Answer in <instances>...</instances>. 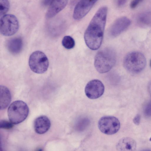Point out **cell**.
I'll list each match as a JSON object with an SVG mask.
<instances>
[{"mask_svg": "<svg viewBox=\"0 0 151 151\" xmlns=\"http://www.w3.org/2000/svg\"><path fill=\"white\" fill-rule=\"evenodd\" d=\"M150 65L151 67V61H150Z\"/></svg>", "mask_w": 151, "mask_h": 151, "instance_id": "26", "label": "cell"}, {"mask_svg": "<svg viewBox=\"0 0 151 151\" xmlns=\"http://www.w3.org/2000/svg\"><path fill=\"white\" fill-rule=\"evenodd\" d=\"M30 68L33 72L42 74L47 70L49 61L47 57L43 52L37 50L30 55L29 60Z\"/></svg>", "mask_w": 151, "mask_h": 151, "instance_id": "5", "label": "cell"}, {"mask_svg": "<svg viewBox=\"0 0 151 151\" xmlns=\"http://www.w3.org/2000/svg\"><path fill=\"white\" fill-rule=\"evenodd\" d=\"M68 0H52L47 12L46 17L50 19L55 16L63 9Z\"/></svg>", "mask_w": 151, "mask_h": 151, "instance_id": "12", "label": "cell"}, {"mask_svg": "<svg viewBox=\"0 0 151 151\" xmlns=\"http://www.w3.org/2000/svg\"><path fill=\"white\" fill-rule=\"evenodd\" d=\"M29 112V108L27 104L22 101L18 100L10 105L8 110V115L10 122L17 124L25 120Z\"/></svg>", "mask_w": 151, "mask_h": 151, "instance_id": "4", "label": "cell"}, {"mask_svg": "<svg viewBox=\"0 0 151 151\" xmlns=\"http://www.w3.org/2000/svg\"><path fill=\"white\" fill-rule=\"evenodd\" d=\"M150 140L151 141V137L150 138Z\"/></svg>", "mask_w": 151, "mask_h": 151, "instance_id": "27", "label": "cell"}, {"mask_svg": "<svg viewBox=\"0 0 151 151\" xmlns=\"http://www.w3.org/2000/svg\"><path fill=\"white\" fill-rule=\"evenodd\" d=\"M52 0H42V4L44 6H49L51 4Z\"/></svg>", "mask_w": 151, "mask_h": 151, "instance_id": "23", "label": "cell"}, {"mask_svg": "<svg viewBox=\"0 0 151 151\" xmlns=\"http://www.w3.org/2000/svg\"><path fill=\"white\" fill-rule=\"evenodd\" d=\"M148 92L151 96V81L148 84Z\"/></svg>", "mask_w": 151, "mask_h": 151, "instance_id": "25", "label": "cell"}, {"mask_svg": "<svg viewBox=\"0 0 151 151\" xmlns=\"http://www.w3.org/2000/svg\"><path fill=\"white\" fill-rule=\"evenodd\" d=\"M120 123L118 119L113 116H105L99 121L98 126L100 130L104 134L111 135L119 130Z\"/></svg>", "mask_w": 151, "mask_h": 151, "instance_id": "7", "label": "cell"}, {"mask_svg": "<svg viewBox=\"0 0 151 151\" xmlns=\"http://www.w3.org/2000/svg\"><path fill=\"white\" fill-rule=\"evenodd\" d=\"M10 4L8 0H0V16L5 15L8 11Z\"/></svg>", "mask_w": 151, "mask_h": 151, "instance_id": "17", "label": "cell"}, {"mask_svg": "<svg viewBox=\"0 0 151 151\" xmlns=\"http://www.w3.org/2000/svg\"><path fill=\"white\" fill-rule=\"evenodd\" d=\"M104 91V87L99 80L94 79L89 81L86 84L85 92L86 96L91 99H95L101 97Z\"/></svg>", "mask_w": 151, "mask_h": 151, "instance_id": "8", "label": "cell"}, {"mask_svg": "<svg viewBox=\"0 0 151 151\" xmlns=\"http://www.w3.org/2000/svg\"><path fill=\"white\" fill-rule=\"evenodd\" d=\"M149 14L143 13L139 15L137 20L140 23L144 24H147L150 22L151 18Z\"/></svg>", "mask_w": 151, "mask_h": 151, "instance_id": "18", "label": "cell"}, {"mask_svg": "<svg viewBox=\"0 0 151 151\" xmlns=\"http://www.w3.org/2000/svg\"><path fill=\"white\" fill-rule=\"evenodd\" d=\"M13 124L7 121L2 120L0 121V127L5 129H10L14 127Z\"/></svg>", "mask_w": 151, "mask_h": 151, "instance_id": "19", "label": "cell"}, {"mask_svg": "<svg viewBox=\"0 0 151 151\" xmlns=\"http://www.w3.org/2000/svg\"><path fill=\"white\" fill-rule=\"evenodd\" d=\"M23 46L22 39L19 37L11 38L6 43V47L9 52L14 55L19 53L22 51Z\"/></svg>", "mask_w": 151, "mask_h": 151, "instance_id": "14", "label": "cell"}, {"mask_svg": "<svg viewBox=\"0 0 151 151\" xmlns=\"http://www.w3.org/2000/svg\"><path fill=\"white\" fill-rule=\"evenodd\" d=\"M50 125V119L45 116H41L37 118L34 123L35 130L39 134L45 133L49 129Z\"/></svg>", "mask_w": 151, "mask_h": 151, "instance_id": "11", "label": "cell"}, {"mask_svg": "<svg viewBox=\"0 0 151 151\" xmlns=\"http://www.w3.org/2000/svg\"><path fill=\"white\" fill-rule=\"evenodd\" d=\"M144 113L147 116H151V101H149L145 106L144 109Z\"/></svg>", "mask_w": 151, "mask_h": 151, "instance_id": "20", "label": "cell"}, {"mask_svg": "<svg viewBox=\"0 0 151 151\" xmlns=\"http://www.w3.org/2000/svg\"><path fill=\"white\" fill-rule=\"evenodd\" d=\"M0 106L1 110L6 109L9 105L11 100L10 91L6 87L0 86Z\"/></svg>", "mask_w": 151, "mask_h": 151, "instance_id": "15", "label": "cell"}, {"mask_svg": "<svg viewBox=\"0 0 151 151\" xmlns=\"http://www.w3.org/2000/svg\"><path fill=\"white\" fill-rule=\"evenodd\" d=\"M19 28L17 17L11 14H5L1 17L0 20V32L3 35L9 36L15 34Z\"/></svg>", "mask_w": 151, "mask_h": 151, "instance_id": "6", "label": "cell"}, {"mask_svg": "<svg viewBox=\"0 0 151 151\" xmlns=\"http://www.w3.org/2000/svg\"><path fill=\"white\" fill-rule=\"evenodd\" d=\"M137 147L135 140L129 137H126L120 139L116 144V148L119 151H134Z\"/></svg>", "mask_w": 151, "mask_h": 151, "instance_id": "13", "label": "cell"}, {"mask_svg": "<svg viewBox=\"0 0 151 151\" xmlns=\"http://www.w3.org/2000/svg\"><path fill=\"white\" fill-rule=\"evenodd\" d=\"M143 0H132L130 4L131 8H136Z\"/></svg>", "mask_w": 151, "mask_h": 151, "instance_id": "21", "label": "cell"}, {"mask_svg": "<svg viewBox=\"0 0 151 151\" xmlns=\"http://www.w3.org/2000/svg\"><path fill=\"white\" fill-rule=\"evenodd\" d=\"M98 0H77L73 12L75 19L80 20L84 17Z\"/></svg>", "mask_w": 151, "mask_h": 151, "instance_id": "9", "label": "cell"}, {"mask_svg": "<svg viewBox=\"0 0 151 151\" xmlns=\"http://www.w3.org/2000/svg\"><path fill=\"white\" fill-rule=\"evenodd\" d=\"M62 44L66 49H70L73 48L75 45L74 39L69 36H64L62 40Z\"/></svg>", "mask_w": 151, "mask_h": 151, "instance_id": "16", "label": "cell"}, {"mask_svg": "<svg viewBox=\"0 0 151 151\" xmlns=\"http://www.w3.org/2000/svg\"><path fill=\"white\" fill-rule=\"evenodd\" d=\"M116 61L115 52L112 48H106L96 54L94 65L98 72L104 73L109 71L114 65Z\"/></svg>", "mask_w": 151, "mask_h": 151, "instance_id": "2", "label": "cell"}, {"mask_svg": "<svg viewBox=\"0 0 151 151\" xmlns=\"http://www.w3.org/2000/svg\"><path fill=\"white\" fill-rule=\"evenodd\" d=\"M140 119V116L139 114H137L134 117L133 119V122L136 125H138L139 124Z\"/></svg>", "mask_w": 151, "mask_h": 151, "instance_id": "22", "label": "cell"}, {"mask_svg": "<svg viewBox=\"0 0 151 151\" xmlns=\"http://www.w3.org/2000/svg\"><path fill=\"white\" fill-rule=\"evenodd\" d=\"M107 13L106 7L100 8L93 17L85 32V43L92 50H97L101 44Z\"/></svg>", "mask_w": 151, "mask_h": 151, "instance_id": "1", "label": "cell"}, {"mask_svg": "<svg viewBox=\"0 0 151 151\" xmlns=\"http://www.w3.org/2000/svg\"><path fill=\"white\" fill-rule=\"evenodd\" d=\"M146 59L144 55L138 52H132L128 53L123 60V65L128 71L137 73L142 71L146 65Z\"/></svg>", "mask_w": 151, "mask_h": 151, "instance_id": "3", "label": "cell"}, {"mask_svg": "<svg viewBox=\"0 0 151 151\" xmlns=\"http://www.w3.org/2000/svg\"><path fill=\"white\" fill-rule=\"evenodd\" d=\"M131 24L130 20L128 18L123 17L117 19L111 27L110 35L112 37H116L125 31Z\"/></svg>", "mask_w": 151, "mask_h": 151, "instance_id": "10", "label": "cell"}, {"mask_svg": "<svg viewBox=\"0 0 151 151\" xmlns=\"http://www.w3.org/2000/svg\"><path fill=\"white\" fill-rule=\"evenodd\" d=\"M127 0H117V4L119 6H121L124 5Z\"/></svg>", "mask_w": 151, "mask_h": 151, "instance_id": "24", "label": "cell"}]
</instances>
